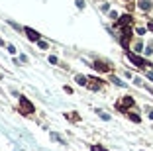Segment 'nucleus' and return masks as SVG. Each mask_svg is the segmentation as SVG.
<instances>
[{
	"label": "nucleus",
	"mask_w": 153,
	"mask_h": 151,
	"mask_svg": "<svg viewBox=\"0 0 153 151\" xmlns=\"http://www.w3.org/2000/svg\"><path fill=\"white\" fill-rule=\"evenodd\" d=\"M33 112H35V106H33L26 96H20V114L30 116V114H33Z\"/></svg>",
	"instance_id": "f257e3e1"
},
{
	"label": "nucleus",
	"mask_w": 153,
	"mask_h": 151,
	"mask_svg": "<svg viewBox=\"0 0 153 151\" xmlns=\"http://www.w3.org/2000/svg\"><path fill=\"white\" fill-rule=\"evenodd\" d=\"M128 59L137 67H149V63H147L145 59H141V57H137V55H133V53H130V51H128Z\"/></svg>",
	"instance_id": "f03ea898"
},
{
	"label": "nucleus",
	"mask_w": 153,
	"mask_h": 151,
	"mask_svg": "<svg viewBox=\"0 0 153 151\" xmlns=\"http://www.w3.org/2000/svg\"><path fill=\"white\" fill-rule=\"evenodd\" d=\"M24 32H26L27 40L30 41H39V33L35 32V30H32V28H24Z\"/></svg>",
	"instance_id": "7ed1b4c3"
},
{
	"label": "nucleus",
	"mask_w": 153,
	"mask_h": 151,
	"mask_svg": "<svg viewBox=\"0 0 153 151\" xmlns=\"http://www.w3.org/2000/svg\"><path fill=\"white\" fill-rule=\"evenodd\" d=\"M130 106H133V98L132 96H126V98H122V102L118 104V108L124 110V108H130Z\"/></svg>",
	"instance_id": "20e7f679"
},
{
	"label": "nucleus",
	"mask_w": 153,
	"mask_h": 151,
	"mask_svg": "<svg viewBox=\"0 0 153 151\" xmlns=\"http://www.w3.org/2000/svg\"><path fill=\"white\" fill-rule=\"evenodd\" d=\"M92 69H96V71H100V73H108V71H110V67H108L106 63H102V61H96Z\"/></svg>",
	"instance_id": "39448f33"
},
{
	"label": "nucleus",
	"mask_w": 153,
	"mask_h": 151,
	"mask_svg": "<svg viewBox=\"0 0 153 151\" xmlns=\"http://www.w3.org/2000/svg\"><path fill=\"white\" fill-rule=\"evenodd\" d=\"M137 6H140L143 12H147V10H151V0H140Z\"/></svg>",
	"instance_id": "423d86ee"
},
{
	"label": "nucleus",
	"mask_w": 153,
	"mask_h": 151,
	"mask_svg": "<svg viewBox=\"0 0 153 151\" xmlns=\"http://www.w3.org/2000/svg\"><path fill=\"white\" fill-rule=\"evenodd\" d=\"M118 26H132V16H122L120 20H118Z\"/></svg>",
	"instance_id": "0eeeda50"
},
{
	"label": "nucleus",
	"mask_w": 153,
	"mask_h": 151,
	"mask_svg": "<svg viewBox=\"0 0 153 151\" xmlns=\"http://www.w3.org/2000/svg\"><path fill=\"white\" fill-rule=\"evenodd\" d=\"M75 80H77L80 86H87V85H88V79H87V77H82V75H77V77H75Z\"/></svg>",
	"instance_id": "6e6552de"
},
{
	"label": "nucleus",
	"mask_w": 153,
	"mask_h": 151,
	"mask_svg": "<svg viewBox=\"0 0 153 151\" xmlns=\"http://www.w3.org/2000/svg\"><path fill=\"white\" fill-rule=\"evenodd\" d=\"M51 139H55V141H59L61 145H65V139L61 138V135H57V133H51Z\"/></svg>",
	"instance_id": "1a4fd4ad"
},
{
	"label": "nucleus",
	"mask_w": 153,
	"mask_h": 151,
	"mask_svg": "<svg viewBox=\"0 0 153 151\" xmlns=\"http://www.w3.org/2000/svg\"><path fill=\"white\" fill-rule=\"evenodd\" d=\"M65 118H69L71 122H77V120H79V116H75V112H71V114H65Z\"/></svg>",
	"instance_id": "9d476101"
},
{
	"label": "nucleus",
	"mask_w": 153,
	"mask_h": 151,
	"mask_svg": "<svg viewBox=\"0 0 153 151\" xmlns=\"http://www.w3.org/2000/svg\"><path fill=\"white\" fill-rule=\"evenodd\" d=\"M112 83H114V85H118V86H124V85H126V83H122L118 77H112Z\"/></svg>",
	"instance_id": "9b49d317"
},
{
	"label": "nucleus",
	"mask_w": 153,
	"mask_h": 151,
	"mask_svg": "<svg viewBox=\"0 0 153 151\" xmlns=\"http://www.w3.org/2000/svg\"><path fill=\"white\" fill-rule=\"evenodd\" d=\"M130 118H132L133 122H137V124H140V116H137V114H130Z\"/></svg>",
	"instance_id": "f8f14e48"
},
{
	"label": "nucleus",
	"mask_w": 153,
	"mask_h": 151,
	"mask_svg": "<svg viewBox=\"0 0 153 151\" xmlns=\"http://www.w3.org/2000/svg\"><path fill=\"white\" fill-rule=\"evenodd\" d=\"M37 45H39L41 49H47V47H49V45H47V43H45V41H37Z\"/></svg>",
	"instance_id": "ddd939ff"
},
{
	"label": "nucleus",
	"mask_w": 153,
	"mask_h": 151,
	"mask_svg": "<svg viewBox=\"0 0 153 151\" xmlns=\"http://www.w3.org/2000/svg\"><path fill=\"white\" fill-rule=\"evenodd\" d=\"M90 149H92V151H106V149H102V147H100V145H92V147H90Z\"/></svg>",
	"instance_id": "4468645a"
},
{
	"label": "nucleus",
	"mask_w": 153,
	"mask_h": 151,
	"mask_svg": "<svg viewBox=\"0 0 153 151\" xmlns=\"http://www.w3.org/2000/svg\"><path fill=\"white\" fill-rule=\"evenodd\" d=\"M6 47H8V51L12 53V55H14V53H16V47H14V45H6Z\"/></svg>",
	"instance_id": "2eb2a0df"
},
{
	"label": "nucleus",
	"mask_w": 153,
	"mask_h": 151,
	"mask_svg": "<svg viewBox=\"0 0 153 151\" xmlns=\"http://www.w3.org/2000/svg\"><path fill=\"white\" fill-rule=\"evenodd\" d=\"M49 63H53V65H55V63H57V57H55V55H51V57H49Z\"/></svg>",
	"instance_id": "dca6fc26"
},
{
	"label": "nucleus",
	"mask_w": 153,
	"mask_h": 151,
	"mask_svg": "<svg viewBox=\"0 0 153 151\" xmlns=\"http://www.w3.org/2000/svg\"><path fill=\"white\" fill-rule=\"evenodd\" d=\"M77 6H79V8H85V2H82V0H77Z\"/></svg>",
	"instance_id": "f3484780"
},
{
	"label": "nucleus",
	"mask_w": 153,
	"mask_h": 151,
	"mask_svg": "<svg viewBox=\"0 0 153 151\" xmlns=\"http://www.w3.org/2000/svg\"><path fill=\"white\" fill-rule=\"evenodd\" d=\"M147 28H149V30L153 32V22H149V26H147Z\"/></svg>",
	"instance_id": "a211bd4d"
},
{
	"label": "nucleus",
	"mask_w": 153,
	"mask_h": 151,
	"mask_svg": "<svg viewBox=\"0 0 153 151\" xmlns=\"http://www.w3.org/2000/svg\"><path fill=\"white\" fill-rule=\"evenodd\" d=\"M147 77H149V79H151V80H153V73H147Z\"/></svg>",
	"instance_id": "6ab92c4d"
},
{
	"label": "nucleus",
	"mask_w": 153,
	"mask_h": 151,
	"mask_svg": "<svg viewBox=\"0 0 153 151\" xmlns=\"http://www.w3.org/2000/svg\"><path fill=\"white\" fill-rule=\"evenodd\" d=\"M149 118H151V120H153V110H151V112H149Z\"/></svg>",
	"instance_id": "aec40b11"
},
{
	"label": "nucleus",
	"mask_w": 153,
	"mask_h": 151,
	"mask_svg": "<svg viewBox=\"0 0 153 151\" xmlns=\"http://www.w3.org/2000/svg\"><path fill=\"white\" fill-rule=\"evenodd\" d=\"M0 45H4V40H2V37H0Z\"/></svg>",
	"instance_id": "412c9836"
}]
</instances>
